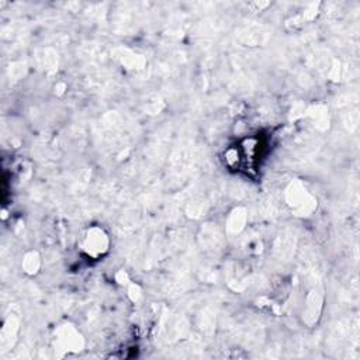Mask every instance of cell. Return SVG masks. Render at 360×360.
Wrapping results in <instances>:
<instances>
[{
	"label": "cell",
	"mask_w": 360,
	"mask_h": 360,
	"mask_svg": "<svg viewBox=\"0 0 360 360\" xmlns=\"http://www.w3.org/2000/svg\"><path fill=\"white\" fill-rule=\"evenodd\" d=\"M80 249L90 257H100L110 249V238L100 226H90L82 236Z\"/></svg>",
	"instance_id": "obj_1"
},
{
	"label": "cell",
	"mask_w": 360,
	"mask_h": 360,
	"mask_svg": "<svg viewBox=\"0 0 360 360\" xmlns=\"http://www.w3.org/2000/svg\"><path fill=\"white\" fill-rule=\"evenodd\" d=\"M24 267L28 274H34L38 271L39 267V257L35 252H30L24 257Z\"/></svg>",
	"instance_id": "obj_5"
},
{
	"label": "cell",
	"mask_w": 360,
	"mask_h": 360,
	"mask_svg": "<svg viewBox=\"0 0 360 360\" xmlns=\"http://www.w3.org/2000/svg\"><path fill=\"white\" fill-rule=\"evenodd\" d=\"M288 205L298 214H308L315 208V201L311 194L302 187L301 183H294L287 190Z\"/></svg>",
	"instance_id": "obj_3"
},
{
	"label": "cell",
	"mask_w": 360,
	"mask_h": 360,
	"mask_svg": "<svg viewBox=\"0 0 360 360\" xmlns=\"http://www.w3.org/2000/svg\"><path fill=\"white\" fill-rule=\"evenodd\" d=\"M83 338L72 325L59 326L55 335V347L59 352L70 353V352H80L83 349Z\"/></svg>",
	"instance_id": "obj_2"
},
{
	"label": "cell",
	"mask_w": 360,
	"mask_h": 360,
	"mask_svg": "<svg viewBox=\"0 0 360 360\" xmlns=\"http://www.w3.org/2000/svg\"><path fill=\"white\" fill-rule=\"evenodd\" d=\"M245 219H246V215H245V211L242 208H235L229 218H228V229L232 231V232H238L243 228V224H245Z\"/></svg>",
	"instance_id": "obj_4"
}]
</instances>
